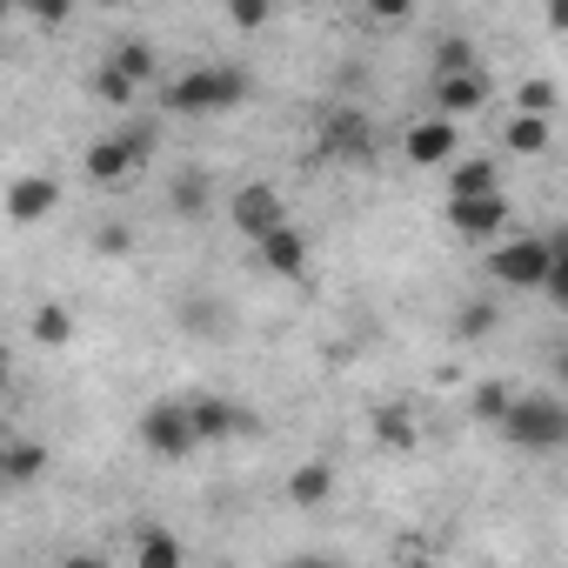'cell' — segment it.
Returning <instances> with one entry per match:
<instances>
[{"label":"cell","mask_w":568,"mask_h":568,"mask_svg":"<svg viewBox=\"0 0 568 568\" xmlns=\"http://www.w3.org/2000/svg\"><path fill=\"white\" fill-rule=\"evenodd\" d=\"M448 227H455L462 241H501V234L515 227L508 194H501V187H488V194H448Z\"/></svg>","instance_id":"5b68a950"},{"label":"cell","mask_w":568,"mask_h":568,"mask_svg":"<svg viewBox=\"0 0 568 568\" xmlns=\"http://www.w3.org/2000/svg\"><path fill=\"white\" fill-rule=\"evenodd\" d=\"M154 154V128L141 121V128H121V134H101V141H88V154H81V174H88V187H114V181H128L141 161Z\"/></svg>","instance_id":"277c9868"},{"label":"cell","mask_w":568,"mask_h":568,"mask_svg":"<svg viewBox=\"0 0 568 568\" xmlns=\"http://www.w3.org/2000/svg\"><path fill=\"white\" fill-rule=\"evenodd\" d=\"M508 395H515L508 382H475V388H468V422L495 428V422H501V408H508Z\"/></svg>","instance_id":"7402d4cb"},{"label":"cell","mask_w":568,"mask_h":568,"mask_svg":"<svg viewBox=\"0 0 568 568\" xmlns=\"http://www.w3.org/2000/svg\"><path fill=\"white\" fill-rule=\"evenodd\" d=\"M14 8L34 21V28H68V14H74V0H14Z\"/></svg>","instance_id":"f1b7e54d"},{"label":"cell","mask_w":568,"mask_h":568,"mask_svg":"<svg viewBox=\"0 0 568 568\" xmlns=\"http://www.w3.org/2000/svg\"><path fill=\"white\" fill-rule=\"evenodd\" d=\"M488 187H501V161H488V154H455L448 161V194H488Z\"/></svg>","instance_id":"e0dca14e"},{"label":"cell","mask_w":568,"mask_h":568,"mask_svg":"<svg viewBox=\"0 0 568 568\" xmlns=\"http://www.w3.org/2000/svg\"><path fill=\"white\" fill-rule=\"evenodd\" d=\"M0 448H8V422H0Z\"/></svg>","instance_id":"d590c367"},{"label":"cell","mask_w":568,"mask_h":568,"mask_svg":"<svg viewBox=\"0 0 568 568\" xmlns=\"http://www.w3.org/2000/svg\"><path fill=\"white\" fill-rule=\"evenodd\" d=\"M368 428H375V448H388V455H415L422 448V422L402 402H375L368 408Z\"/></svg>","instance_id":"5bb4252c"},{"label":"cell","mask_w":568,"mask_h":568,"mask_svg":"<svg viewBox=\"0 0 568 568\" xmlns=\"http://www.w3.org/2000/svg\"><path fill=\"white\" fill-rule=\"evenodd\" d=\"M428 101H435V114H448V121H468V114H481V108L495 101V81H488V74H481V61H475V68L435 74Z\"/></svg>","instance_id":"52a82bcc"},{"label":"cell","mask_w":568,"mask_h":568,"mask_svg":"<svg viewBox=\"0 0 568 568\" xmlns=\"http://www.w3.org/2000/svg\"><path fill=\"white\" fill-rule=\"evenodd\" d=\"M141 448H148L154 462H187V455L201 448L187 408H181V402H154V408L141 415Z\"/></svg>","instance_id":"8992f818"},{"label":"cell","mask_w":568,"mask_h":568,"mask_svg":"<svg viewBox=\"0 0 568 568\" xmlns=\"http://www.w3.org/2000/svg\"><path fill=\"white\" fill-rule=\"evenodd\" d=\"M328 495H335V468H328V462H302V468L288 475V501H295V508H322Z\"/></svg>","instance_id":"d6986e66"},{"label":"cell","mask_w":568,"mask_h":568,"mask_svg":"<svg viewBox=\"0 0 568 568\" xmlns=\"http://www.w3.org/2000/svg\"><path fill=\"white\" fill-rule=\"evenodd\" d=\"M561 247H568L561 234H501V241H488V281L528 295V288H541V274Z\"/></svg>","instance_id":"6da1fadb"},{"label":"cell","mask_w":568,"mask_h":568,"mask_svg":"<svg viewBox=\"0 0 568 568\" xmlns=\"http://www.w3.org/2000/svg\"><path fill=\"white\" fill-rule=\"evenodd\" d=\"M88 88H94V101H108V108H134V101H141V88H134L121 68H108V61L94 68V81H88Z\"/></svg>","instance_id":"603a6c76"},{"label":"cell","mask_w":568,"mask_h":568,"mask_svg":"<svg viewBox=\"0 0 568 568\" xmlns=\"http://www.w3.org/2000/svg\"><path fill=\"white\" fill-rule=\"evenodd\" d=\"M134 561H141V568H181L187 548H181L168 528H134Z\"/></svg>","instance_id":"ffe728a7"},{"label":"cell","mask_w":568,"mask_h":568,"mask_svg":"<svg viewBox=\"0 0 568 568\" xmlns=\"http://www.w3.org/2000/svg\"><path fill=\"white\" fill-rule=\"evenodd\" d=\"M254 254H261V267L267 274H281V281H302L308 274V234L295 227V221H274L261 241H247Z\"/></svg>","instance_id":"30bf717a"},{"label":"cell","mask_w":568,"mask_h":568,"mask_svg":"<svg viewBox=\"0 0 568 568\" xmlns=\"http://www.w3.org/2000/svg\"><path fill=\"white\" fill-rule=\"evenodd\" d=\"M168 207H174L181 221H187V214L201 221V214H207V174H181V181L168 187Z\"/></svg>","instance_id":"d4e9b609"},{"label":"cell","mask_w":568,"mask_h":568,"mask_svg":"<svg viewBox=\"0 0 568 568\" xmlns=\"http://www.w3.org/2000/svg\"><path fill=\"white\" fill-rule=\"evenodd\" d=\"M28 335H34V348L61 355V348L74 342V308H68V302H34V315H28Z\"/></svg>","instance_id":"2e32d148"},{"label":"cell","mask_w":568,"mask_h":568,"mask_svg":"<svg viewBox=\"0 0 568 568\" xmlns=\"http://www.w3.org/2000/svg\"><path fill=\"white\" fill-rule=\"evenodd\" d=\"M48 442H14L8 435V448H0V481H41L48 475Z\"/></svg>","instance_id":"ac0fdd59"},{"label":"cell","mask_w":568,"mask_h":568,"mask_svg":"<svg viewBox=\"0 0 568 568\" xmlns=\"http://www.w3.org/2000/svg\"><path fill=\"white\" fill-rule=\"evenodd\" d=\"M501 148H508L515 161H541V154L555 148V114H521V108H515V114L501 121Z\"/></svg>","instance_id":"4fadbf2b"},{"label":"cell","mask_w":568,"mask_h":568,"mask_svg":"<svg viewBox=\"0 0 568 568\" xmlns=\"http://www.w3.org/2000/svg\"><path fill=\"white\" fill-rule=\"evenodd\" d=\"M515 448H528V455H555L561 442H568V408H561V395H508V408H501V422H495Z\"/></svg>","instance_id":"7a4b0ae2"},{"label":"cell","mask_w":568,"mask_h":568,"mask_svg":"<svg viewBox=\"0 0 568 568\" xmlns=\"http://www.w3.org/2000/svg\"><path fill=\"white\" fill-rule=\"evenodd\" d=\"M8 14H14V0H0V21H8Z\"/></svg>","instance_id":"836d02e7"},{"label":"cell","mask_w":568,"mask_h":568,"mask_svg":"<svg viewBox=\"0 0 568 568\" xmlns=\"http://www.w3.org/2000/svg\"><path fill=\"white\" fill-rule=\"evenodd\" d=\"M108 68H121L134 88H154V74H161V61H154V48H148V41H121V48L108 54Z\"/></svg>","instance_id":"44dd1931"},{"label":"cell","mask_w":568,"mask_h":568,"mask_svg":"<svg viewBox=\"0 0 568 568\" xmlns=\"http://www.w3.org/2000/svg\"><path fill=\"white\" fill-rule=\"evenodd\" d=\"M422 0H362V21L368 28H408Z\"/></svg>","instance_id":"4316f807"},{"label":"cell","mask_w":568,"mask_h":568,"mask_svg":"<svg viewBox=\"0 0 568 568\" xmlns=\"http://www.w3.org/2000/svg\"><path fill=\"white\" fill-rule=\"evenodd\" d=\"M0 207H8L14 227H34V221H48L61 207V181L54 174H14L8 194H0Z\"/></svg>","instance_id":"8fae6325"},{"label":"cell","mask_w":568,"mask_h":568,"mask_svg":"<svg viewBox=\"0 0 568 568\" xmlns=\"http://www.w3.org/2000/svg\"><path fill=\"white\" fill-rule=\"evenodd\" d=\"M94 8H121V0H94Z\"/></svg>","instance_id":"e575fe53"},{"label":"cell","mask_w":568,"mask_h":568,"mask_svg":"<svg viewBox=\"0 0 568 568\" xmlns=\"http://www.w3.org/2000/svg\"><path fill=\"white\" fill-rule=\"evenodd\" d=\"M322 141H328V154H342V161H368V154H375V128H368V114H355V108L328 114Z\"/></svg>","instance_id":"9a60e30c"},{"label":"cell","mask_w":568,"mask_h":568,"mask_svg":"<svg viewBox=\"0 0 568 568\" xmlns=\"http://www.w3.org/2000/svg\"><path fill=\"white\" fill-rule=\"evenodd\" d=\"M227 21H234V34H261L274 21V0H227Z\"/></svg>","instance_id":"83f0119b"},{"label":"cell","mask_w":568,"mask_h":568,"mask_svg":"<svg viewBox=\"0 0 568 568\" xmlns=\"http://www.w3.org/2000/svg\"><path fill=\"white\" fill-rule=\"evenodd\" d=\"M94 254H101V261H121V254H134V227H128V221H108V227L94 234Z\"/></svg>","instance_id":"4dcf8cb0"},{"label":"cell","mask_w":568,"mask_h":568,"mask_svg":"<svg viewBox=\"0 0 568 568\" xmlns=\"http://www.w3.org/2000/svg\"><path fill=\"white\" fill-rule=\"evenodd\" d=\"M515 108H521V114H555V108H561V88H555L548 74H528V81L515 88Z\"/></svg>","instance_id":"cb8c5ba5"},{"label":"cell","mask_w":568,"mask_h":568,"mask_svg":"<svg viewBox=\"0 0 568 568\" xmlns=\"http://www.w3.org/2000/svg\"><path fill=\"white\" fill-rule=\"evenodd\" d=\"M181 328H221L214 302H207V295H187V308H181Z\"/></svg>","instance_id":"1f68e13d"},{"label":"cell","mask_w":568,"mask_h":568,"mask_svg":"<svg viewBox=\"0 0 568 568\" xmlns=\"http://www.w3.org/2000/svg\"><path fill=\"white\" fill-rule=\"evenodd\" d=\"M227 221H234L247 241H261L274 221H288V207H281V194H274L267 181H247V187H234V194H227Z\"/></svg>","instance_id":"7c38bea8"},{"label":"cell","mask_w":568,"mask_h":568,"mask_svg":"<svg viewBox=\"0 0 568 568\" xmlns=\"http://www.w3.org/2000/svg\"><path fill=\"white\" fill-rule=\"evenodd\" d=\"M495 322H501V308H495V302H468V308L455 315V342H488V335H495Z\"/></svg>","instance_id":"484cf974"},{"label":"cell","mask_w":568,"mask_h":568,"mask_svg":"<svg viewBox=\"0 0 568 568\" xmlns=\"http://www.w3.org/2000/svg\"><path fill=\"white\" fill-rule=\"evenodd\" d=\"M241 101H247V74L241 68H187L161 94L168 114H221V108H241Z\"/></svg>","instance_id":"3957f363"},{"label":"cell","mask_w":568,"mask_h":568,"mask_svg":"<svg viewBox=\"0 0 568 568\" xmlns=\"http://www.w3.org/2000/svg\"><path fill=\"white\" fill-rule=\"evenodd\" d=\"M8 362H14V355H8V342H0V388H8Z\"/></svg>","instance_id":"d6a6232c"},{"label":"cell","mask_w":568,"mask_h":568,"mask_svg":"<svg viewBox=\"0 0 568 568\" xmlns=\"http://www.w3.org/2000/svg\"><path fill=\"white\" fill-rule=\"evenodd\" d=\"M455 68H475V41H468V34H448V41L435 48V74H455Z\"/></svg>","instance_id":"f546056e"},{"label":"cell","mask_w":568,"mask_h":568,"mask_svg":"<svg viewBox=\"0 0 568 568\" xmlns=\"http://www.w3.org/2000/svg\"><path fill=\"white\" fill-rule=\"evenodd\" d=\"M408 161L415 168H448L455 154H462V121H448V114H422V121H408Z\"/></svg>","instance_id":"ba28073f"},{"label":"cell","mask_w":568,"mask_h":568,"mask_svg":"<svg viewBox=\"0 0 568 568\" xmlns=\"http://www.w3.org/2000/svg\"><path fill=\"white\" fill-rule=\"evenodd\" d=\"M187 422H194V442H227V435H254V415L227 395H187L181 402Z\"/></svg>","instance_id":"9c48e42d"}]
</instances>
